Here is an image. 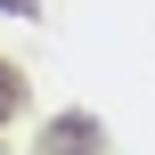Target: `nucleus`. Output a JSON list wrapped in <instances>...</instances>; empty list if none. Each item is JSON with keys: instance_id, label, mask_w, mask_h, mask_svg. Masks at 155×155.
<instances>
[{"instance_id": "obj_1", "label": "nucleus", "mask_w": 155, "mask_h": 155, "mask_svg": "<svg viewBox=\"0 0 155 155\" xmlns=\"http://www.w3.org/2000/svg\"><path fill=\"white\" fill-rule=\"evenodd\" d=\"M16 114V65H0V123Z\"/></svg>"}, {"instance_id": "obj_2", "label": "nucleus", "mask_w": 155, "mask_h": 155, "mask_svg": "<svg viewBox=\"0 0 155 155\" xmlns=\"http://www.w3.org/2000/svg\"><path fill=\"white\" fill-rule=\"evenodd\" d=\"M0 8H33V0H0Z\"/></svg>"}]
</instances>
